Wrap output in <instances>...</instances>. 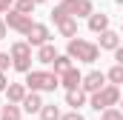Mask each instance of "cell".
I'll use <instances>...</instances> for the list:
<instances>
[{
  "mask_svg": "<svg viewBox=\"0 0 123 120\" xmlns=\"http://www.w3.org/2000/svg\"><path fill=\"white\" fill-rule=\"evenodd\" d=\"M23 83L29 86V91H55L60 86V74L57 72H43V69H29Z\"/></svg>",
  "mask_w": 123,
  "mask_h": 120,
  "instance_id": "cell-2",
  "label": "cell"
},
{
  "mask_svg": "<svg viewBox=\"0 0 123 120\" xmlns=\"http://www.w3.org/2000/svg\"><path fill=\"white\" fill-rule=\"evenodd\" d=\"M9 54H12V69L14 72L26 74L31 69V43L29 40H14L12 49H9Z\"/></svg>",
  "mask_w": 123,
  "mask_h": 120,
  "instance_id": "cell-4",
  "label": "cell"
},
{
  "mask_svg": "<svg viewBox=\"0 0 123 120\" xmlns=\"http://www.w3.org/2000/svg\"><path fill=\"white\" fill-rule=\"evenodd\" d=\"M120 86H115V83H106L100 91H94V94H89V106H92L94 112L100 114L103 109H109V106H117L120 103Z\"/></svg>",
  "mask_w": 123,
  "mask_h": 120,
  "instance_id": "cell-3",
  "label": "cell"
},
{
  "mask_svg": "<svg viewBox=\"0 0 123 120\" xmlns=\"http://www.w3.org/2000/svg\"><path fill=\"white\" fill-rule=\"evenodd\" d=\"M26 40H29L31 46H43V43H52V31H49V26L46 23H31L29 31L23 34Z\"/></svg>",
  "mask_w": 123,
  "mask_h": 120,
  "instance_id": "cell-6",
  "label": "cell"
},
{
  "mask_svg": "<svg viewBox=\"0 0 123 120\" xmlns=\"http://www.w3.org/2000/svg\"><path fill=\"white\" fill-rule=\"evenodd\" d=\"M3 17H6V26H9L12 31H17V34H26L29 26L34 23V20H31V14H23V12H17V9H9Z\"/></svg>",
  "mask_w": 123,
  "mask_h": 120,
  "instance_id": "cell-5",
  "label": "cell"
},
{
  "mask_svg": "<svg viewBox=\"0 0 123 120\" xmlns=\"http://www.w3.org/2000/svg\"><path fill=\"white\" fill-rule=\"evenodd\" d=\"M109 29V14L106 12H92L89 14V31H94V34H100V31Z\"/></svg>",
  "mask_w": 123,
  "mask_h": 120,
  "instance_id": "cell-14",
  "label": "cell"
},
{
  "mask_svg": "<svg viewBox=\"0 0 123 120\" xmlns=\"http://www.w3.org/2000/svg\"><path fill=\"white\" fill-rule=\"evenodd\" d=\"M34 0H14V6L12 9H17V12H23V14H34Z\"/></svg>",
  "mask_w": 123,
  "mask_h": 120,
  "instance_id": "cell-22",
  "label": "cell"
},
{
  "mask_svg": "<svg viewBox=\"0 0 123 120\" xmlns=\"http://www.w3.org/2000/svg\"><path fill=\"white\" fill-rule=\"evenodd\" d=\"M0 120H23V106L20 103H6L0 109Z\"/></svg>",
  "mask_w": 123,
  "mask_h": 120,
  "instance_id": "cell-17",
  "label": "cell"
},
{
  "mask_svg": "<svg viewBox=\"0 0 123 120\" xmlns=\"http://www.w3.org/2000/svg\"><path fill=\"white\" fill-rule=\"evenodd\" d=\"M3 94H6L9 103H23V97L29 94V86H26V83H9Z\"/></svg>",
  "mask_w": 123,
  "mask_h": 120,
  "instance_id": "cell-11",
  "label": "cell"
},
{
  "mask_svg": "<svg viewBox=\"0 0 123 120\" xmlns=\"http://www.w3.org/2000/svg\"><path fill=\"white\" fill-rule=\"evenodd\" d=\"M6 34H9V26H6V17H3V14H0V40H3V37H6Z\"/></svg>",
  "mask_w": 123,
  "mask_h": 120,
  "instance_id": "cell-26",
  "label": "cell"
},
{
  "mask_svg": "<svg viewBox=\"0 0 123 120\" xmlns=\"http://www.w3.org/2000/svg\"><path fill=\"white\" fill-rule=\"evenodd\" d=\"M37 120H40V117H37Z\"/></svg>",
  "mask_w": 123,
  "mask_h": 120,
  "instance_id": "cell-34",
  "label": "cell"
},
{
  "mask_svg": "<svg viewBox=\"0 0 123 120\" xmlns=\"http://www.w3.org/2000/svg\"><path fill=\"white\" fill-rule=\"evenodd\" d=\"M60 52L55 49V43H43V46H37V63H43V66H52L55 63V57H57Z\"/></svg>",
  "mask_w": 123,
  "mask_h": 120,
  "instance_id": "cell-12",
  "label": "cell"
},
{
  "mask_svg": "<svg viewBox=\"0 0 123 120\" xmlns=\"http://www.w3.org/2000/svg\"><path fill=\"white\" fill-rule=\"evenodd\" d=\"M23 112H29V114H40V109H43V97H40V91H29L26 97H23Z\"/></svg>",
  "mask_w": 123,
  "mask_h": 120,
  "instance_id": "cell-13",
  "label": "cell"
},
{
  "mask_svg": "<svg viewBox=\"0 0 123 120\" xmlns=\"http://www.w3.org/2000/svg\"><path fill=\"white\" fill-rule=\"evenodd\" d=\"M60 120H86V117L80 114V109H72V112H66V114H60Z\"/></svg>",
  "mask_w": 123,
  "mask_h": 120,
  "instance_id": "cell-24",
  "label": "cell"
},
{
  "mask_svg": "<svg viewBox=\"0 0 123 120\" xmlns=\"http://www.w3.org/2000/svg\"><path fill=\"white\" fill-rule=\"evenodd\" d=\"M57 3H60V0H57Z\"/></svg>",
  "mask_w": 123,
  "mask_h": 120,
  "instance_id": "cell-33",
  "label": "cell"
},
{
  "mask_svg": "<svg viewBox=\"0 0 123 120\" xmlns=\"http://www.w3.org/2000/svg\"><path fill=\"white\" fill-rule=\"evenodd\" d=\"M80 83H83V74L77 72V66H72V69L60 72V86H63V89H77Z\"/></svg>",
  "mask_w": 123,
  "mask_h": 120,
  "instance_id": "cell-9",
  "label": "cell"
},
{
  "mask_svg": "<svg viewBox=\"0 0 123 120\" xmlns=\"http://www.w3.org/2000/svg\"><path fill=\"white\" fill-rule=\"evenodd\" d=\"M115 3H117V6H123V0H115Z\"/></svg>",
  "mask_w": 123,
  "mask_h": 120,
  "instance_id": "cell-31",
  "label": "cell"
},
{
  "mask_svg": "<svg viewBox=\"0 0 123 120\" xmlns=\"http://www.w3.org/2000/svg\"><path fill=\"white\" fill-rule=\"evenodd\" d=\"M117 106H120V112H123V94H120V103H117Z\"/></svg>",
  "mask_w": 123,
  "mask_h": 120,
  "instance_id": "cell-29",
  "label": "cell"
},
{
  "mask_svg": "<svg viewBox=\"0 0 123 120\" xmlns=\"http://www.w3.org/2000/svg\"><path fill=\"white\" fill-rule=\"evenodd\" d=\"M6 86H9V77H6V72H0V91H6Z\"/></svg>",
  "mask_w": 123,
  "mask_h": 120,
  "instance_id": "cell-28",
  "label": "cell"
},
{
  "mask_svg": "<svg viewBox=\"0 0 123 120\" xmlns=\"http://www.w3.org/2000/svg\"><path fill=\"white\" fill-rule=\"evenodd\" d=\"M60 106H55V103H43V109H40V120H60Z\"/></svg>",
  "mask_w": 123,
  "mask_h": 120,
  "instance_id": "cell-18",
  "label": "cell"
},
{
  "mask_svg": "<svg viewBox=\"0 0 123 120\" xmlns=\"http://www.w3.org/2000/svg\"><path fill=\"white\" fill-rule=\"evenodd\" d=\"M120 34H123V26H120Z\"/></svg>",
  "mask_w": 123,
  "mask_h": 120,
  "instance_id": "cell-32",
  "label": "cell"
},
{
  "mask_svg": "<svg viewBox=\"0 0 123 120\" xmlns=\"http://www.w3.org/2000/svg\"><path fill=\"white\" fill-rule=\"evenodd\" d=\"M97 46H100V49H106V52H115V49L120 46V34H117V31H112V29L100 31V40H97Z\"/></svg>",
  "mask_w": 123,
  "mask_h": 120,
  "instance_id": "cell-15",
  "label": "cell"
},
{
  "mask_svg": "<svg viewBox=\"0 0 123 120\" xmlns=\"http://www.w3.org/2000/svg\"><path fill=\"white\" fill-rule=\"evenodd\" d=\"M106 80L115 83V86H123V63H115V66L106 72Z\"/></svg>",
  "mask_w": 123,
  "mask_h": 120,
  "instance_id": "cell-19",
  "label": "cell"
},
{
  "mask_svg": "<svg viewBox=\"0 0 123 120\" xmlns=\"http://www.w3.org/2000/svg\"><path fill=\"white\" fill-rule=\"evenodd\" d=\"M52 66H55L52 72H57V74H60V72H66V69H72V66H74V60L69 57V54H57V57H55V63H52Z\"/></svg>",
  "mask_w": 123,
  "mask_h": 120,
  "instance_id": "cell-20",
  "label": "cell"
},
{
  "mask_svg": "<svg viewBox=\"0 0 123 120\" xmlns=\"http://www.w3.org/2000/svg\"><path fill=\"white\" fill-rule=\"evenodd\" d=\"M100 120H123L120 106H109V109H103V112H100Z\"/></svg>",
  "mask_w": 123,
  "mask_h": 120,
  "instance_id": "cell-21",
  "label": "cell"
},
{
  "mask_svg": "<svg viewBox=\"0 0 123 120\" xmlns=\"http://www.w3.org/2000/svg\"><path fill=\"white\" fill-rule=\"evenodd\" d=\"M66 54L77 63H97L100 57V46L92 40H83V37H72L69 46H66Z\"/></svg>",
  "mask_w": 123,
  "mask_h": 120,
  "instance_id": "cell-1",
  "label": "cell"
},
{
  "mask_svg": "<svg viewBox=\"0 0 123 120\" xmlns=\"http://www.w3.org/2000/svg\"><path fill=\"white\" fill-rule=\"evenodd\" d=\"M103 86H106V74H103V72H89V74H83L80 89L86 91V94H94V91H100Z\"/></svg>",
  "mask_w": 123,
  "mask_h": 120,
  "instance_id": "cell-8",
  "label": "cell"
},
{
  "mask_svg": "<svg viewBox=\"0 0 123 120\" xmlns=\"http://www.w3.org/2000/svg\"><path fill=\"white\" fill-rule=\"evenodd\" d=\"M12 6H14V0H0V14H6Z\"/></svg>",
  "mask_w": 123,
  "mask_h": 120,
  "instance_id": "cell-25",
  "label": "cell"
},
{
  "mask_svg": "<svg viewBox=\"0 0 123 120\" xmlns=\"http://www.w3.org/2000/svg\"><path fill=\"white\" fill-rule=\"evenodd\" d=\"M34 3H37V6H40V3H46V0H34Z\"/></svg>",
  "mask_w": 123,
  "mask_h": 120,
  "instance_id": "cell-30",
  "label": "cell"
},
{
  "mask_svg": "<svg viewBox=\"0 0 123 120\" xmlns=\"http://www.w3.org/2000/svg\"><path fill=\"white\" fill-rule=\"evenodd\" d=\"M57 31H60V37H77V17H63L60 23H57Z\"/></svg>",
  "mask_w": 123,
  "mask_h": 120,
  "instance_id": "cell-16",
  "label": "cell"
},
{
  "mask_svg": "<svg viewBox=\"0 0 123 120\" xmlns=\"http://www.w3.org/2000/svg\"><path fill=\"white\" fill-rule=\"evenodd\" d=\"M115 63H123V43L115 49Z\"/></svg>",
  "mask_w": 123,
  "mask_h": 120,
  "instance_id": "cell-27",
  "label": "cell"
},
{
  "mask_svg": "<svg viewBox=\"0 0 123 120\" xmlns=\"http://www.w3.org/2000/svg\"><path fill=\"white\" fill-rule=\"evenodd\" d=\"M9 66H12V54L9 52H0V72H9Z\"/></svg>",
  "mask_w": 123,
  "mask_h": 120,
  "instance_id": "cell-23",
  "label": "cell"
},
{
  "mask_svg": "<svg viewBox=\"0 0 123 120\" xmlns=\"http://www.w3.org/2000/svg\"><path fill=\"white\" fill-rule=\"evenodd\" d=\"M60 6L72 14V17H77V20H80V17H89L94 12L92 0H60Z\"/></svg>",
  "mask_w": 123,
  "mask_h": 120,
  "instance_id": "cell-7",
  "label": "cell"
},
{
  "mask_svg": "<svg viewBox=\"0 0 123 120\" xmlns=\"http://www.w3.org/2000/svg\"><path fill=\"white\" fill-rule=\"evenodd\" d=\"M86 103H89V94L80 89V86H77V89H66V106H72V109H83Z\"/></svg>",
  "mask_w": 123,
  "mask_h": 120,
  "instance_id": "cell-10",
  "label": "cell"
}]
</instances>
